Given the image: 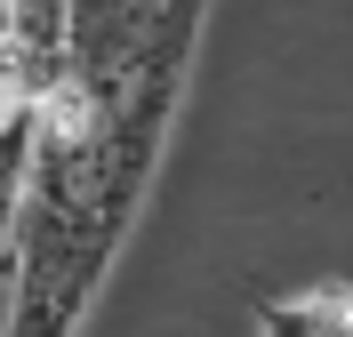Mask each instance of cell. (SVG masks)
<instances>
[{"mask_svg":"<svg viewBox=\"0 0 353 337\" xmlns=\"http://www.w3.org/2000/svg\"><path fill=\"white\" fill-rule=\"evenodd\" d=\"M209 0H57V81L32 105L0 337H81L153 201Z\"/></svg>","mask_w":353,"mask_h":337,"instance_id":"6da1fadb","label":"cell"},{"mask_svg":"<svg viewBox=\"0 0 353 337\" xmlns=\"http://www.w3.org/2000/svg\"><path fill=\"white\" fill-rule=\"evenodd\" d=\"M257 337H353V289L321 281L297 297H257Z\"/></svg>","mask_w":353,"mask_h":337,"instance_id":"7a4b0ae2","label":"cell"}]
</instances>
